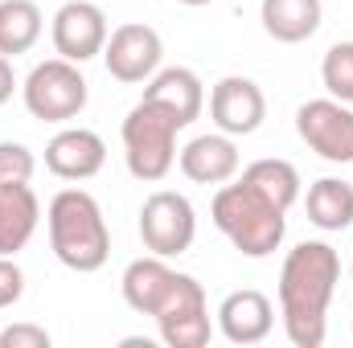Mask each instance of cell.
<instances>
[{
    "label": "cell",
    "instance_id": "cell-11",
    "mask_svg": "<svg viewBox=\"0 0 353 348\" xmlns=\"http://www.w3.org/2000/svg\"><path fill=\"white\" fill-rule=\"evenodd\" d=\"M210 119L226 135H255L267 119V94L243 74H226L210 90Z\"/></svg>",
    "mask_w": 353,
    "mask_h": 348
},
{
    "label": "cell",
    "instance_id": "cell-21",
    "mask_svg": "<svg viewBox=\"0 0 353 348\" xmlns=\"http://www.w3.org/2000/svg\"><path fill=\"white\" fill-rule=\"evenodd\" d=\"M239 180H247L255 193H263L271 205H279V209H292L296 201H300V173H296V164H288V160H275V156H267V160H255V164H247Z\"/></svg>",
    "mask_w": 353,
    "mask_h": 348
},
{
    "label": "cell",
    "instance_id": "cell-25",
    "mask_svg": "<svg viewBox=\"0 0 353 348\" xmlns=\"http://www.w3.org/2000/svg\"><path fill=\"white\" fill-rule=\"evenodd\" d=\"M0 348H50V332L41 324H8L0 332Z\"/></svg>",
    "mask_w": 353,
    "mask_h": 348
},
{
    "label": "cell",
    "instance_id": "cell-22",
    "mask_svg": "<svg viewBox=\"0 0 353 348\" xmlns=\"http://www.w3.org/2000/svg\"><path fill=\"white\" fill-rule=\"evenodd\" d=\"M321 83L329 90V98L353 102V41L329 45V54L321 62Z\"/></svg>",
    "mask_w": 353,
    "mask_h": 348
},
{
    "label": "cell",
    "instance_id": "cell-4",
    "mask_svg": "<svg viewBox=\"0 0 353 348\" xmlns=\"http://www.w3.org/2000/svg\"><path fill=\"white\" fill-rule=\"evenodd\" d=\"M176 131H181V123H176L173 111H165L161 102H148V98H140L132 111H128V119H123V160H128V173L136 176V180H144V184H157V180H165V176L173 173L176 164Z\"/></svg>",
    "mask_w": 353,
    "mask_h": 348
},
{
    "label": "cell",
    "instance_id": "cell-10",
    "mask_svg": "<svg viewBox=\"0 0 353 348\" xmlns=\"http://www.w3.org/2000/svg\"><path fill=\"white\" fill-rule=\"evenodd\" d=\"M50 37H54V50L58 58L66 62H90L103 54L111 29H107V12L94 4V0H66L58 12H54V25H50Z\"/></svg>",
    "mask_w": 353,
    "mask_h": 348
},
{
    "label": "cell",
    "instance_id": "cell-20",
    "mask_svg": "<svg viewBox=\"0 0 353 348\" xmlns=\"http://www.w3.org/2000/svg\"><path fill=\"white\" fill-rule=\"evenodd\" d=\"M46 29V17L33 0H0V54L17 58L37 45Z\"/></svg>",
    "mask_w": 353,
    "mask_h": 348
},
{
    "label": "cell",
    "instance_id": "cell-5",
    "mask_svg": "<svg viewBox=\"0 0 353 348\" xmlns=\"http://www.w3.org/2000/svg\"><path fill=\"white\" fill-rule=\"evenodd\" d=\"M25 98V111L41 123H70L83 115L90 98V87L79 70V62H66V58H50V62H37L21 87Z\"/></svg>",
    "mask_w": 353,
    "mask_h": 348
},
{
    "label": "cell",
    "instance_id": "cell-19",
    "mask_svg": "<svg viewBox=\"0 0 353 348\" xmlns=\"http://www.w3.org/2000/svg\"><path fill=\"white\" fill-rule=\"evenodd\" d=\"M304 209H308V221L325 234H341L353 226V184L341 176H321L308 184V197H304Z\"/></svg>",
    "mask_w": 353,
    "mask_h": 348
},
{
    "label": "cell",
    "instance_id": "cell-9",
    "mask_svg": "<svg viewBox=\"0 0 353 348\" xmlns=\"http://www.w3.org/2000/svg\"><path fill=\"white\" fill-rule=\"evenodd\" d=\"M161 328V340L169 348H205L214 336L210 324V307H205V291L193 274H181L173 295L165 299V307L152 316Z\"/></svg>",
    "mask_w": 353,
    "mask_h": 348
},
{
    "label": "cell",
    "instance_id": "cell-2",
    "mask_svg": "<svg viewBox=\"0 0 353 348\" xmlns=\"http://www.w3.org/2000/svg\"><path fill=\"white\" fill-rule=\"evenodd\" d=\"M46 226H50V250L66 270L94 274L111 259V230L107 217L99 209V201L87 188H62L54 193L50 209H46Z\"/></svg>",
    "mask_w": 353,
    "mask_h": 348
},
{
    "label": "cell",
    "instance_id": "cell-8",
    "mask_svg": "<svg viewBox=\"0 0 353 348\" xmlns=\"http://www.w3.org/2000/svg\"><path fill=\"white\" fill-rule=\"evenodd\" d=\"M161 58H165V41L152 25L144 21H128L119 29H111L107 45H103V66L115 83H148L157 70H161Z\"/></svg>",
    "mask_w": 353,
    "mask_h": 348
},
{
    "label": "cell",
    "instance_id": "cell-14",
    "mask_svg": "<svg viewBox=\"0 0 353 348\" xmlns=\"http://www.w3.org/2000/svg\"><path fill=\"white\" fill-rule=\"evenodd\" d=\"M181 173L193 184H226L239 176V144L226 131H210V135H193L181 152H176Z\"/></svg>",
    "mask_w": 353,
    "mask_h": 348
},
{
    "label": "cell",
    "instance_id": "cell-17",
    "mask_svg": "<svg viewBox=\"0 0 353 348\" xmlns=\"http://www.w3.org/2000/svg\"><path fill=\"white\" fill-rule=\"evenodd\" d=\"M41 201L29 184H0V254H21L37 234Z\"/></svg>",
    "mask_w": 353,
    "mask_h": 348
},
{
    "label": "cell",
    "instance_id": "cell-12",
    "mask_svg": "<svg viewBox=\"0 0 353 348\" xmlns=\"http://www.w3.org/2000/svg\"><path fill=\"white\" fill-rule=\"evenodd\" d=\"M107 164V144L90 127H62L46 144V168L58 180H90Z\"/></svg>",
    "mask_w": 353,
    "mask_h": 348
},
{
    "label": "cell",
    "instance_id": "cell-26",
    "mask_svg": "<svg viewBox=\"0 0 353 348\" xmlns=\"http://www.w3.org/2000/svg\"><path fill=\"white\" fill-rule=\"evenodd\" d=\"M12 90H17V74H12V58H4L0 54V107L12 98Z\"/></svg>",
    "mask_w": 353,
    "mask_h": 348
},
{
    "label": "cell",
    "instance_id": "cell-15",
    "mask_svg": "<svg viewBox=\"0 0 353 348\" xmlns=\"http://www.w3.org/2000/svg\"><path fill=\"white\" fill-rule=\"evenodd\" d=\"M181 270H173L161 254H144V259H132L123 279H119V291H123V303L140 316H157L165 307V299L173 295Z\"/></svg>",
    "mask_w": 353,
    "mask_h": 348
},
{
    "label": "cell",
    "instance_id": "cell-24",
    "mask_svg": "<svg viewBox=\"0 0 353 348\" xmlns=\"http://www.w3.org/2000/svg\"><path fill=\"white\" fill-rule=\"evenodd\" d=\"M21 295H25V270L17 266L12 254H0V312L21 303Z\"/></svg>",
    "mask_w": 353,
    "mask_h": 348
},
{
    "label": "cell",
    "instance_id": "cell-7",
    "mask_svg": "<svg viewBox=\"0 0 353 348\" xmlns=\"http://www.w3.org/2000/svg\"><path fill=\"white\" fill-rule=\"evenodd\" d=\"M300 140L329 164H353V107L341 98H308L296 111Z\"/></svg>",
    "mask_w": 353,
    "mask_h": 348
},
{
    "label": "cell",
    "instance_id": "cell-27",
    "mask_svg": "<svg viewBox=\"0 0 353 348\" xmlns=\"http://www.w3.org/2000/svg\"><path fill=\"white\" fill-rule=\"evenodd\" d=\"M176 4H185V8H201V4H214V0H176Z\"/></svg>",
    "mask_w": 353,
    "mask_h": 348
},
{
    "label": "cell",
    "instance_id": "cell-28",
    "mask_svg": "<svg viewBox=\"0 0 353 348\" xmlns=\"http://www.w3.org/2000/svg\"><path fill=\"white\" fill-rule=\"evenodd\" d=\"M350 274H353V266H350Z\"/></svg>",
    "mask_w": 353,
    "mask_h": 348
},
{
    "label": "cell",
    "instance_id": "cell-3",
    "mask_svg": "<svg viewBox=\"0 0 353 348\" xmlns=\"http://www.w3.org/2000/svg\"><path fill=\"white\" fill-rule=\"evenodd\" d=\"M210 217H214V226L230 238V246L243 259L275 254L283 246V234H288V209L271 205L263 193H255L247 180L218 184V193L210 201Z\"/></svg>",
    "mask_w": 353,
    "mask_h": 348
},
{
    "label": "cell",
    "instance_id": "cell-23",
    "mask_svg": "<svg viewBox=\"0 0 353 348\" xmlns=\"http://www.w3.org/2000/svg\"><path fill=\"white\" fill-rule=\"evenodd\" d=\"M33 173H37V156L17 140H0V184H29Z\"/></svg>",
    "mask_w": 353,
    "mask_h": 348
},
{
    "label": "cell",
    "instance_id": "cell-1",
    "mask_svg": "<svg viewBox=\"0 0 353 348\" xmlns=\"http://www.w3.org/2000/svg\"><path fill=\"white\" fill-rule=\"evenodd\" d=\"M341 283V254L329 242H300L279 266V316L292 348H321L329 303Z\"/></svg>",
    "mask_w": 353,
    "mask_h": 348
},
{
    "label": "cell",
    "instance_id": "cell-13",
    "mask_svg": "<svg viewBox=\"0 0 353 348\" xmlns=\"http://www.w3.org/2000/svg\"><path fill=\"white\" fill-rule=\"evenodd\" d=\"M271 328H275V307L255 287L230 291L218 307V332L230 345H263L271 336Z\"/></svg>",
    "mask_w": 353,
    "mask_h": 348
},
{
    "label": "cell",
    "instance_id": "cell-16",
    "mask_svg": "<svg viewBox=\"0 0 353 348\" xmlns=\"http://www.w3.org/2000/svg\"><path fill=\"white\" fill-rule=\"evenodd\" d=\"M144 98H148V102H161L165 111L176 115L181 127H189V123L201 115V107H205V87H201V78H197L189 66H165V70H157V74L148 78Z\"/></svg>",
    "mask_w": 353,
    "mask_h": 348
},
{
    "label": "cell",
    "instance_id": "cell-18",
    "mask_svg": "<svg viewBox=\"0 0 353 348\" xmlns=\"http://www.w3.org/2000/svg\"><path fill=\"white\" fill-rule=\"evenodd\" d=\"M321 0H263L259 4V21H263L267 37L279 45H300L321 29Z\"/></svg>",
    "mask_w": 353,
    "mask_h": 348
},
{
    "label": "cell",
    "instance_id": "cell-6",
    "mask_svg": "<svg viewBox=\"0 0 353 348\" xmlns=\"http://www.w3.org/2000/svg\"><path fill=\"white\" fill-rule=\"evenodd\" d=\"M193 238H197V213L185 193L161 188L140 205V242L148 254L176 259L193 246Z\"/></svg>",
    "mask_w": 353,
    "mask_h": 348
}]
</instances>
